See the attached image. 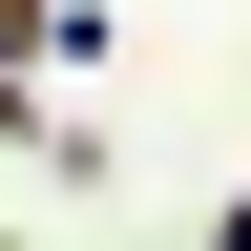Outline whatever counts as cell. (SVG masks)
<instances>
[{"label":"cell","mask_w":251,"mask_h":251,"mask_svg":"<svg viewBox=\"0 0 251 251\" xmlns=\"http://www.w3.org/2000/svg\"><path fill=\"white\" fill-rule=\"evenodd\" d=\"M105 42V0H0V63H84Z\"/></svg>","instance_id":"1"},{"label":"cell","mask_w":251,"mask_h":251,"mask_svg":"<svg viewBox=\"0 0 251 251\" xmlns=\"http://www.w3.org/2000/svg\"><path fill=\"white\" fill-rule=\"evenodd\" d=\"M188 251H251V188H230V209H209V230H188Z\"/></svg>","instance_id":"2"}]
</instances>
